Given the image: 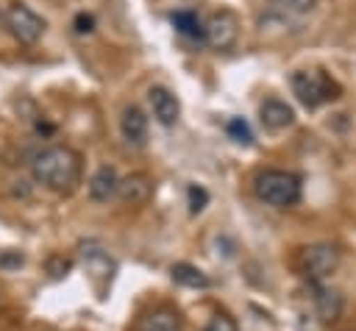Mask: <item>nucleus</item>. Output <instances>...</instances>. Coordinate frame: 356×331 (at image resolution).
I'll return each instance as SVG.
<instances>
[{
  "mask_svg": "<svg viewBox=\"0 0 356 331\" xmlns=\"http://www.w3.org/2000/svg\"><path fill=\"white\" fill-rule=\"evenodd\" d=\"M31 175L56 195H72L83 175V159L67 145H47L31 156Z\"/></svg>",
  "mask_w": 356,
  "mask_h": 331,
  "instance_id": "1",
  "label": "nucleus"
},
{
  "mask_svg": "<svg viewBox=\"0 0 356 331\" xmlns=\"http://www.w3.org/2000/svg\"><path fill=\"white\" fill-rule=\"evenodd\" d=\"M253 195L273 206V209H292L300 203V195H303V184L295 172L289 170H278V167H267V170H259L253 175Z\"/></svg>",
  "mask_w": 356,
  "mask_h": 331,
  "instance_id": "2",
  "label": "nucleus"
},
{
  "mask_svg": "<svg viewBox=\"0 0 356 331\" xmlns=\"http://www.w3.org/2000/svg\"><path fill=\"white\" fill-rule=\"evenodd\" d=\"M289 83H292L295 97L306 108H320V106H325V103H331V100H337L342 95V86L325 70H317V67L292 72Z\"/></svg>",
  "mask_w": 356,
  "mask_h": 331,
  "instance_id": "3",
  "label": "nucleus"
},
{
  "mask_svg": "<svg viewBox=\"0 0 356 331\" xmlns=\"http://www.w3.org/2000/svg\"><path fill=\"white\" fill-rule=\"evenodd\" d=\"M317 0H270L264 14H261V31L264 28H281V31H289V28H298L303 25L306 17H312Z\"/></svg>",
  "mask_w": 356,
  "mask_h": 331,
  "instance_id": "4",
  "label": "nucleus"
},
{
  "mask_svg": "<svg viewBox=\"0 0 356 331\" xmlns=\"http://www.w3.org/2000/svg\"><path fill=\"white\" fill-rule=\"evenodd\" d=\"M339 267V248L331 242H317L300 250V273L312 281L320 284Z\"/></svg>",
  "mask_w": 356,
  "mask_h": 331,
  "instance_id": "5",
  "label": "nucleus"
},
{
  "mask_svg": "<svg viewBox=\"0 0 356 331\" xmlns=\"http://www.w3.org/2000/svg\"><path fill=\"white\" fill-rule=\"evenodd\" d=\"M6 28L11 31V36H14L17 42L33 45V42L42 39L47 22H44L33 8H28L25 3H11V6L6 8Z\"/></svg>",
  "mask_w": 356,
  "mask_h": 331,
  "instance_id": "6",
  "label": "nucleus"
},
{
  "mask_svg": "<svg viewBox=\"0 0 356 331\" xmlns=\"http://www.w3.org/2000/svg\"><path fill=\"white\" fill-rule=\"evenodd\" d=\"M239 39V19L234 11L220 8L203 22V42L214 50H231Z\"/></svg>",
  "mask_w": 356,
  "mask_h": 331,
  "instance_id": "7",
  "label": "nucleus"
},
{
  "mask_svg": "<svg viewBox=\"0 0 356 331\" xmlns=\"http://www.w3.org/2000/svg\"><path fill=\"white\" fill-rule=\"evenodd\" d=\"M81 264H83V273L92 278V284L97 286V292H100V298H103L106 284H111V278H114V273H117L114 256H108V253H106L103 248H97V245H86V248L81 250Z\"/></svg>",
  "mask_w": 356,
  "mask_h": 331,
  "instance_id": "8",
  "label": "nucleus"
},
{
  "mask_svg": "<svg viewBox=\"0 0 356 331\" xmlns=\"http://www.w3.org/2000/svg\"><path fill=\"white\" fill-rule=\"evenodd\" d=\"M117 197L125 206H145L153 197V178L147 172H131V175L120 178Z\"/></svg>",
  "mask_w": 356,
  "mask_h": 331,
  "instance_id": "9",
  "label": "nucleus"
},
{
  "mask_svg": "<svg viewBox=\"0 0 356 331\" xmlns=\"http://www.w3.org/2000/svg\"><path fill=\"white\" fill-rule=\"evenodd\" d=\"M147 103H150L153 117H156L164 128H170V125L178 122V117H181V103H178V97H175L167 86H150Z\"/></svg>",
  "mask_w": 356,
  "mask_h": 331,
  "instance_id": "10",
  "label": "nucleus"
},
{
  "mask_svg": "<svg viewBox=\"0 0 356 331\" xmlns=\"http://www.w3.org/2000/svg\"><path fill=\"white\" fill-rule=\"evenodd\" d=\"M120 131H122V139L134 147H145L147 142V117L139 106H125L122 108V117H120Z\"/></svg>",
  "mask_w": 356,
  "mask_h": 331,
  "instance_id": "11",
  "label": "nucleus"
},
{
  "mask_svg": "<svg viewBox=\"0 0 356 331\" xmlns=\"http://www.w3.org/2000/svg\"><path fill=\"white\" fill-rule=\"evenodd\" d=\"M117 186H120V175H117V170L111 164H100L92 172L89 184H86L89 197L97 200V203H108L111 197H117Z\"/></svg>",
  "mask_w": 356,
  "mask_h": 331,
  "instance_id": "12",
  "label": "nucleus"
},
{
  "mask_svg": "<svg viewBox=\"0 0 356 331\" xmlns=\"http://www.w3.org/2000/svg\"><path fill=\"white\" fill-rule=\"evenodd\" d=\"M259 117H261V125L270 128V131H281V128H289L295 122V111L292 106H286L284 100L278 97H270L259 106Z\"/></svg>",
  "mask_w": 356,
  "mask_h": 331,
  "instance_id": "13",
  "label": "nucleus"
},
{
  "mask_svg": "<svg viewBox=\"0 0 356 331\" xmlns=\"http://www.w3.org/2000/svg\"><path fill=\"white\" fill-rule=\"evenodd\" d=\"M139 331H184V320L172 306H156L139 320Z\"/></svg>",
  "mask_w": 356,
  "mask_h": 331,
  "instance_id": "14",
  "label": "nucleus"
},
{
  "mask_svg": "<svg viewBox=\"0 0 356 331\" xmlns=\"http://www.w3.org/2000/svg\"><path fill=\"white\" fill-rule=\"evenodd\" d=\"M314 306H317V314L323 323H334L339 314H342V295L337 289H328V286H314Z\"/></svg>",
  "mask_w": 356,
  "mask_h": 331,
  "instance_id": "15",
  "label": "nucleus"
},
{
  "mask_svg": "<svg viewBox=\"0 0 356 331\" xmlns=\"http://www.w3.org/2000/svg\"><path fill=\"white\" fill-rule=\"evenodd\" d=\"M170 273H172V281L181 284V286H189V289H206V286H211L209 275H206L203 270H197L195 264L178 261V264H172Z\"/></svg>",
  "mask_w": 356,
  "mask_h": 331,
  "instance_id": "16",
  "label": "nucleus"
},
{
  "mask_svg": "<svg viewBox=\"0 0 356 331\" xmlns=\"http://www.w3.org/2000/svg\"><path fill=\"white\" fill-rule=\"evenodd\" d=\"M172 25H175V31H178L181 36H186V39H203V22H200V17H197L195 11H189V8L175 11V14H172Z\"/></svg>",
  "mask_w": 356,
  "mask_h": 331,
  "instance_id": "17",
  "label": "nucleus"
},
{
  "mask_svg": "<svg viewBox=\"0 0 356 331\" xmlns=\"http://www.w3.org/2000/svg\"><path fill=\"white\" fill-rule=\"evenodd\" d=\"M228 134H231V139H234V142H239V145H250V142H253L250 125H248L242 117H234V120H228Z\"/></svg>",
  "mask_w": 356,
  "mask_h": 331,
  "instance_id": "18",
  "label": "nucleus"
},
{
  "mask_svg": "<svg viewBox=\"0 0 356 331\" xmlns=\"http://www.w3.org/2000/svg\"><path fill=\"white\" fill-rule=\"evenodd\" d=\"M203 331H239V325H236V320L228 317L225 312H217V314L209 320V325H206Z\"/></svg>",
  "mask_w": 356,
  "mask_h": 331,
  "instance_id": "19",
  "label": "nucleus"
},
{
  "mask_svg": "<svg viewBox=\"0 0 356 331\" xmlns=\"http://www.w3.org/2000/svg\"><path fill=\"white\" fill-rule=\"evenodd\" d=\"M25 264V256L11 248H0V270H17Z\"/></svg>",
  "mask_w": 356,
  "mask_h": 331,
  "instance_id": "20",
  "label": "nucleus"
},
{
  "mask_svg": "<svg viewBox=\"0 0 356 331\" xmlns=\"http://www.w3.org/2000/svg\"><path fill=\"white\" fill-rule=\"evenodd\" d=\"M206 203H209V192L203 189V186H189V211L192 214H197V211H203L206 209Z\"/></svg>",
  "mask_w": 356,
  "mask_h": 331,
  "instance_id": "21",
  "label": "nucleus"
},
{
  "mask_svg": "<svg viewBox=\"0 0 356 331\" xmlns=\"http://www.w3.org/2000/svg\"><path fill=\"white\" fill-rule=\"evenodd\" d=\"M67 270H70V261H67V259H61V256H53V259L47 261V273H50L53 278L67 275Z\"/></svg>",
  "mask_w": 356,
  "mask_h": 331,
  "instance_id": "22",
  "label": "nucleus"
},
{
  "mask_svg": "<svg viewBox=\"0 0 356 331\" xmlns=\"http://www.w3.org/2000/svg\"><path fill=\"white\" fill-rule=\"evenodd\" d=\"M75 31L78 33H92L95 31V17L92 14H78L75 17Z\"/></svg>",
  "mask_w": 356,
  "mask_h": 331,
  "instance_id": "23",
  "label": "nucleus"
}]
</instances>
